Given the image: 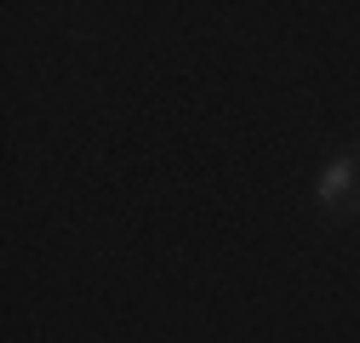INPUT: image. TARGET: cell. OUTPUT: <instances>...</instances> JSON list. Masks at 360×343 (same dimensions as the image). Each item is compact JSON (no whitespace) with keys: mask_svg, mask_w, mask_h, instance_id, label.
<instances>
[{"mask_svg":"<svg viewBox=\"0 0 360 343\" xmlns=\"http://www.w3.org/2000/svg\"><path fill=\"white\" fill-rule=\"evenodd\" d=\"M314 200H321L332 218H360V155H338L326 172H321V183H314Z\"/></svg>","mask_w":360,"mask_h":343,"instance_id":"6da1fadb","label":"cell"},{"mask_svg":"<svg viewBox=\"0 0 360 343\" xmlns=\"http://www.w3.org/2000/svg\"><path fill=\"white\" fill-rule=\"evenodd\" d=\"M354 155H360V149H354Z\"/></svg>","mask_w":360,"mask_h":343,"instance_id":"7a4b0ae2","label":"cell"}]
</instances>
